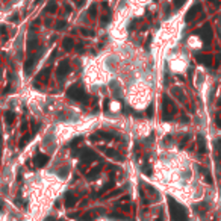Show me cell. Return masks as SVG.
Here are the masks:
<instances>
[{
  "label": "cell",
  "mask_w": 221,
  "mask_h": 221,
  "mask_svg": "<svg viewBox=\"0 0 221 221\" xmlns=\"http://www.w3.org/2000/svg\"><path fill=\"white\" fill-rule=\"evenodd\" d=\"M104 153L108 155L109 157H114V159H118V161H121L123 159V156L118 153V152H115V150H111V148H104Z\"/></svg>",
  "instance_id": "ac0fdd59"
},
{
  "label": "cell",
  "mask_w": 221,
  "mask_h": 221,
  "mask_svg": "<svg viewBox=\"0 0 221 221\" xmlns=\"http://www.w3.org/2000/svg\"><path fill=\"white\" fill-rule=\"evenodd\" d=\"M74 3H76L77 6H82V5H83V0H74Z\"/></svg>",
  "instance_id": "f35d334b"
},
{
  "label": "cell",
  "mask_w": 221,
  "mask_h": 221,
  "mask_svg": "<svg viewBox=\"0 0 221 221\" xmlns=\"http://www.w3.org/2000/svg\"><path fill=\"white\" fill-rule=\"evenodd\" d=\"M38 44H40L38 35L29 33V37H28V52H29V55H30V53H32L35 49H38Z\"/></svg>",
  "instance_id": "8992f818"
},
{
  "label": "cell",
  "mask_w": 221,
  "mask_h": 221,
  "mask_svg": "<svg viewBox=\"0 0 221 221\" xmlns=\"http://www.w3.org/2000/svg\"><path fill=\"white\" fill-rule=\"evenodd\" d=\"M176 109H174V104L170 102V99L167 95H164V120H170V118H173V114L171 112H174Z\"/></svg>",
  "instance_id": "5b68a950"
},
{
  "label": "cell",
  "mask_w": 221,
  "mask_h": 221,
  "mask_svg": "<svg viewBox=\"0 0 221 221\" xmlns=\"http://www.w3.org/2000/svg\"><path fill=\"white\" fill-rule=\"evenodd\" d=\"M2 208H3V203H2V201H0V209H2Z\"/></svg>",
  "instance_id": "7bdbcfd3"
},
{
  "label": "cell",
  "mask_w": 221,
  "mask_h": 221,
  "mask_svg": "<svg viewBox=\"0 0 221 221\" xmlns=\"http://www.w3.org/2000/svg\"><path fill=\"white\" fill-rule=\"evenodd\" d=\"M58 173H59V176H61V177H67V173H68V167H65L64 170H59Z\"/></svg>",
  "instance_id": "1f68e13d"
},
{
  "label": "cell",
  "mask_w": 221,
  "mask_h": 221,
  "mask_svg": "<svg viewBox=\"0 0 221 221\" xmlns=\"http://www.w3.org/2000/svg\"><path fill=\"white\" fill-rule=\"evenodd\" d=\"M50 74V67H46L44 70H41V73L38 74V79H41V80H46V76Z\"/></svg>",
  "instance_id": "cb8c5ba5"
},
{
  "label": "cell",
  "mask_w": 221,
  "mask_h": 221,
  "mask_svg": "<svg viewBox=\"0 0 221 221\" xmlns=\"http://www.w3.org/2000/svg\"><path fill=\"white\" fill-rule=\"evenodd\" d=\"M97 214H99V212H95V210H90V212H86L85 215H82V217H80V221H94V220H95V217H97Z\"/></svg>",
  "instance_id": "2e32d148"
},
{
  "label": "cell",
  "mask_w": 221,
  "mask_h": 221,
  "mask_svg": "<svg viewBox=\"0 0 221 221\" xmlns=\"http://www.w3.org/2000/svg\"><path fill=\"white\" fill-rule=\"evenodd\" d=\"M0 155H2V148H0Z\"/></svg>",
  "instance_id": "bcb514c9"
},
{
  "label": "cell",
  "mask_w": 221,
  "mask_h": 221,
  "mask_svg": "<svg viewBox=\"0 0 221 221\" xmlns=\"http://www.w3.org/2000/svg\"><path fill=\"white\" fill-rule=\"evenodd\" d=\"M77 156H80V161L83 164H90L91 161H95V159H97V155L92 152V150H90V148L80 150V152L77 153Z\"/></svg>",
  "instance_id": "277c9868"
},
{
  "label": "cell",
  "mask_w": 221,
  "mask_h": 221,
  "mask_svg": "<svg viewBox=\"0 0 221 221\" xmlns=\"http://www.w3.org/2000/svg\"><path fill=\"white\" fill-rule=\"evenodd\" d=\"M41 52H42V49H41L40 52H37V53H30V55H29L28 61H26V64H24V73H26V74H30V73H32L35 64L38 62V59H40V56H41Z\"/></svg>",
  "instance_id": "3957f363"
},
{
  "label": "cell",
  "mask_w": 221,
  "mask_h": 221,
  "mask_svg": "<svg viewBox=\"0 0 221 221\" xmlns=\"http://www.w3.org/2000/svg\"><path fill=\"white\" fill-rule=\"evenodd\" d=\"M0 35L3 37V40L8 38V29H6V26H0Z\"/></svg>",
  "instance_id": "83f0119b"
},
{
  "label": "cell",
  "mask_w": 221,
  "mask_h": 221,
  "mask_svg": "<svg viewBox=\"0 0 221 221\" xmlns=\"http://www.w3.org/2000/svg\"><path fill=\"white\" fill-rule=\"evenodd\" d=\"M157 221H162V220H157Z\"/></svg>",
  "instance_id": "7dc6e473"
},
{
  "label": "cell",
  "mask_w": 221,
  "mask_h": 221,
  "mask_svg": "<svg viewBox=\"0 0 221 221\" xmlns=\"http://www.w3.org/2000/svg\"><path fill=\"white\" fill-rule=\"evenodd\" d=\"M111 217H112V218H118V220H124V221L127 220V218H126L124 215H123V214H112Z\"/></svg>",
  "instance_id": "d6a6232c"
},
{
  "label": "cell",
  "mask_w": 221,
  "mask_h": 221,
  "mask_svg": "<svg viewBox=\"0 0 221 221\" xmlns=\"http://www.w3.org/2000/svg\"><path fill=\"white\" fill-rule=\"evenodd\" d=\"M90 15L92 17V18L97 15V5H91V8H90Z\"/></svg>",
  "instance_id": "f546056e"
},
{
  "label": "cell",
  "mask_w": 221,
  "mask_h": 221,
  "mask_svg": "<svg viewBox=\"0 0 221 221\" xmlns=\"http://www.w3.org/2000/svg\"><path fill=\"white\" fill-rule=\"evenodd\" d=\"M200 9H201V5L200 3H197L196 6H192L191 8V9L188 11V14H186V17H185V21H186V23H189L192 18H196V15L200 12Z\"/></svg>",
  "instance_id": "30bf717a"
},
{
  "label": "cell",
  "mask_w": 221,
  "mask_h": 221,
  "mask_svg": "<svg viewBox=\"0 0 221 221\" xmlns=\"http://www.w3.org/2000/svg\"><path fill=\"white\" fill-rule=\"evenodd\" d=\"M220 108H221V100H220Z\"/></svg>",
  "instance_id": "f6af8a7d"
},
{
  "label": "cell",
  "mask_w": 221,
  "mask_h": 221,
  "mask_svg": "<svg viewBox=\"0 0 221 221\" xmlns=\"http://www.w3.org/2000/svg\"><path fill=\"white\" fill-rule=\"evenodd\" d=\"M185 2H186V0H174V6H176V8H180Z\"/></svg>",
  "instance_id": "836d02e7"
},
{
  "label": "cell",
  "mask_w": 221,
  "mask_h": 221,
  "mask_svg": "<svg viewBox=\"0 0 221 221\" xmlns=\"http://www.w3.org/2000/svg\"><path fill=\"white\" fill-rule=\"evenodd\" d=\"M194 209L197 210V214H205V210H208V205L206 203H198V205H194Z\"/></svg>",
  "instance_id": "ffe728a7"
},
{
  "label": "cell",
  "mask_w": 221,
  "mask_h": 221,
  "mask_svg": "<svg viewBox=\"0 0 221 221\" xmlns=\"http://www.w3.org/2000/svg\"><path fill=\"white\" fill-rule=\"evenodd\" d=\"M74 47V41L71 40V38H64V41H62V49L64 50H71Z\"/></svg>",
  "instance_id": "e0dca14e"
},
{
  "label": "cell",
  "mask_w": 221,
  "mask_h": 221,
  "mask_svg": "<svg viewBox=\"0 0 221 221\" xmlns=\"http://www.w3.org/2000/svg\"><path fill=\"white\" fill-rule=\"evenodd\" d=\"M111 188H114V180H111V182H108V183H106L104 186H103V188H102L99 192L95 194V197H97V196H102V194H104L106 191H108V189H111Z\"/></svg>",
  "instance_id": "44dd1931"
},
{
  "label": "cell",
  "mask_w": 221,
  "mask_h": 221,
  "mask_svg": "<svg viewBox=\"0 0 221 221\" xmlns=\"http://www.w3.org/2000/svg\"><path fill=\"white\" fill-rule=\"evenodd\" d=\"M76 52H79V53L83 52V46H82V44H77V46H76Z\"/></svg>",
  "instance_id": "8d00e7d4"
},
{
  "label": "cell",
  "mask_w": 221,
  "mask_h": 221,
  "mask_svg": "<svg viewBox=\"0 0 221 221\" xmlns=\"http://www.w3.org/2000/svg\"><path fill=\"white\" fill-rule=\"evenodd\" d=\"M65 28H67V21H64V20L58 21V24H56V29H58V30H62V29H65Z\"/></svg>",
  "instance_id": "4316f807"
},
{
  "label": "cell",
  "mask_w": 221,
  "mask_h": 221,
  "mask_svg": "<svg viewBox=\"0 0 221 221\" xmlns=\"http://www.w3.org/2000/svg\"><path fill=\"white\" fill-rule=\"evenodd\" d=\"M64 201H65V206H67V208H73L76 203H77V197L74 196L73 192H67Z\"/></svg>",
  "instance_id": "8fae6325"
},
{
  "label": "cell",
  "mask_w": 221,
  "mask_h": 221,
  "mask_svg": "<svg viewBox=\"0 0 221 221\" xmlns=\"http://www.w3.org/2000/svg\"><path fill=\"white\" fill-rule=\"evenodd\" d=\"M147 115H148L150 118L153 117V104H150V106H148V109H147Z\"/></svg>",
  "instance_id": "e575fe53"
},
{
  "label": "cell",
  "mask_w": 221,
  "mask_h": 221,
  "mask_svg": "<svg viewBox=\"0 0 221 221\" xmlns=\"http://www.w3.org/2000/svg\"><path fill=\"white\" fill-rule=\"evenodd\" d=\"M30 136H32V135H26V136H23V139H21V143H20V147H24L26 144H28V143H29V141H30Z\"/></svg>",
  "instance_id": "f1b7e54d"
},
{
  "label": "cell",
  "mask_w": 221,
  "mask_h": 221,
  "mask_svg": "<svg viewBox=\"0 0 221 221\" xmlns=\"http://www.w3.org/2000/svg\"><path fill=\"white\" fill-rule=\"evenodd\" d=\"M198 33L201 35V38H203V41H206V42H209L210 40H212V28H210V24H205L203 28L198 30Z\"/></svg>",
  "instance_id": "52a82bcc"
},
{
  "label": "cell",
  "mask_w": 221,
  "mask_h": 221,
  "mask_svg": "<svg viewBox=\"0 0 221 221\" xmlns=\"http://www.w3.org/2000/svg\"><path fill=\"white\" fill-rule=\"evenodd\" d=\"M121 192H123V189H115V191H112V192H109V194H106V198H111V197H117V196H120Z\"/></svg>",
  "instance_id": "484cf974"
},
{
  "label": "cell",
  "mask_w": 221,
  "mask_h": 221,
  "mask_svg": "<svg viewBox=\"0 0 221 221\" xmlns=\"http://www.w3.org/2000/svg\"><path fill=\"white\" fill-rule=\"evenodd\" d=\"M80 33L85 35V37H94V32H92V30H88V29H82Z\"/></svg>",
  "instance_id": "4dcf8cb0"
},
{
  "label": "cell",
  "mask_w": 221,
  "mask_h": 221,
  "mask_svg": "<svg viewBox=\"0 0 221 221\" xmlns=\"http://www.w3.org/2000/svg\"><path fill=\"white\" fill-rule=\"evenodd\" d=\"M41 2H42V0H35L33 3H35V5H38V3H41Z\"/></svg>",
  "instance_id": "60d3db41"
},
{
  "label": "cell",
  "mask_w": 221,
  "mask_h": 221,
  "mask_svg": "<svg viewBox=\"0 0 221 221\" xmlns=\"http://www.w3.org/2000/svg\"><path fill=\"white\" fill-rule=\"evenodd\" d=\"M196 59L198 61V62H201L203 65L212 67V56H210V55H206V53H197Z\"/></svg>",
  "instance_id": "9c48e42d"
},
{
  "label": "cell",
  "mask_w": 221,
  "mask_h": 221,
  "mask_svg": "<svg viewBox=\"0 0 221 221\" xmlns=\"http://www.w3.org/2000/svg\"><path fill=\"white\" fill-rule=\"evenodd\" d=\"M56 9H58V5H56L55 0H52V2L47 5V8H46V11H47V12H50V14H55V12H56Z\"/></svg>",
  "instance_id": "603a6c76"
},
{
  "label": "cell",
  "mask_w": 221,
  "mask_h": 221,
  "mask_svg": "<svg viewBox=\"0 0 221 221\" xmlns=\"http://www.w3.org/2000/svg\"><path fill=\"white\" fill-rule=\"evenodd\" d=\"M99 174H100V167H95V168H92L90 173L86 174V180L92 182V180H95L97 177H99Z\"/></svg>",
  "instance_id": "5bb4252c"
},
{
  "label": "cell",
  "mask_w": 221,
  "mask_h": 221,
  "mask_svg": "<svg viewBox=\"0 0 221 221\" xmlns=\"http://www.w3.org/2000/svg\"><path fill=\"white\" fill-rule=\"evenodd\" d=\"M103 8H104V15L102 17V26H106L109 21H111V11H109V8H108V3H103Z\"/></svg>",
  "instance_id": "4fadbf2b"
},
{
  "label": "cell",
  "mask_w": 221,
  "mask_h": 221,
  "mask_svg": "<svg viewBox=\"0 0 221 221\" xmlns=\"http://www.w3.org/2000/svg\"><path fill=\"white\" fill-rule=\"evenodd\" d=\"M111 90H112V92H114V95L115 97H120V85H118V82H111Z\"/></svg>",
  "instance_id": "7402d4cb"
},
{
  "label": "cell",
  "mask_w": 221,
  "mask_h": 221,
  "mask_svg": "<svg viewBox=\"0 0 221 221\" xmlns=\"http://www.w3.org/2000/svg\"><path fill=\"white\" fill-rule=\"evenodd\" d=\"M67 95H68L71 100H76V102H85V100L88 99L85 90H83L80 85H73V86L68 90Z\"/></svg>",
  "instance_id": "7a4b0ae2"
},
{
  "label": "cell",
  "mask_w": 221,
  "mask_h": 221,
  "mask_svg": "<svg viewBox=\"0 0 221 221\" xmlns=\"http://www.w3.org/2000/svg\"><path fill=\"white\" fill-rule=\"evenodd\" d=\"M70 71H71L70 62H68V61H64V62H61L59 67H58V77H65Z\"/></svg>",
  "instance_id": "ba28073f"
},
{
  "label": "cell",
  "mask_w": 221,
  "mask_h": 221,
  "mask_svg": "<svg viewBox=\"0 0 221 221\" xmlns=\"http://www.w3.org/2000/svg\"><path fill=\"white\" fill-rule=\"evenodd\" d=\"M15 120V114L11 112V111H6L5 112V121H6V124H12Z\"/></svg>",
  "instance_id": "d6986e66"
},
{
  "label": "cell",
  "mask_w": 221,
  "mask_h": 221,
  "mask_svg": "<svg viewBox=\"0 0 221 221\" xmlns=\"http://www.w3.org/2000/svg\"><path fill=\"white\" fill-rule=\"evenodd\" d=\"M197 144H198V152L200 153H205L206 152V141H205V136H203V135L197 136Z\"/></svg>",
  "instance_id": "9a60e30c"
},
{
  "label": "cell",
  "mask_w": 221,
  "mask_h": 221,
  "mask_svg": "<svg viewBox=\"0 0 221 221\" xmlns=\"http://www.w3.org/2000/svg\"><path fill=\"white\" fill-rule=\"evenodd\" d=\"M82 141V138H77V139H74V141H71V147H74V145H77L79 143Z\"/></svg>",
  "instance_id": "74e56055"
},
{
  "label": "cell",
  "mask_w": 221,
  "mask_h": 221,
  "mask_svg": "<svg viewBox=\"0 0 221 221\" xmlns=\"http://www.w3.org/2000/svg\"><path fill=\"white\" fill-rule=\"evenodd\" d=\"M0 77H2V70H0Z\"/></svg>",
  "instance_id": "ee69618b"
},
{
  "label": "cell",
  "mask_w": 221,
  "mask_h": 221,
  "mask_svg": "<svg viewBox=\"0 0 221 221\" xmlns=\"http://www.w3.org/2000/svg\"><path fill=\"white\" fill-rule=\"evenodd\" d=\"M143 171H144L145 176H153V170H152L150 165H143Z\"/></svg>",
  "instance_id": "d4e9b609"
},
{
  "label": "cell",
  "mask_w": 221,
  "mask_h": 221,
  "mask_svg": "<svg viewBox=\"0 0 221 221\" xmlns=\"http://www.w3.org/2000/svg\"><path fill=\"white\" fill-rule=\"evenodd\" d=\"M46 221H55V218H52V217H50V218H47Z\"/></svg>",
  "instance_id": "b9f144b4"
},
{
  "label": "cell",
  "mask_w": 221,
  "mask_h": 221,
  "mask_svg": "<svg viewBox=\"0 0 221 221\" xmlns=\"http://www.w3.org/2000/svg\"><path fill=\"white\" fill-rule=\"evenodd\" d=\"M17 20H18V14H14L9 17V21H17Z\"/></svg>",
  "instance_id": "d590c367"
},
{
  "label": "cell",
  "mask_w": 221,
  "mask_h": 221,
  "mask_svg": "<svg viewBox=\"0 0 221 221\" xmlns=\"http://www.w3.org/2000/svg\"><path fill=\"white\" fill-rule=\"evenodd\" d=\"M217 124H218V127H221V120L220 118H217Z\"/></svg>",
  "instance_id": "ab89813d"
},
{
  "label": "cell",
  "mask_w": 221,
  "mask_h": 221,
  "mask_svg": "<svg viewBox=\"0 0 221 221\" xmlns=\"http://www.w3.org/2000/svg\"><path fill=\"white\" fill-rule=\"evenodd\" d=\"M168 206H170V214H171V221H188V212L177 203L174 198H168Z\"/></svg>",
  "instance_id": "6da1fadb"
},
{
  "label": "cell",
  "mask_w": 221,
  "mask_h": 221,
  "mask_svg": "<svg viewBox=\"0 0 221 221\" xmlns=\"http://www.w3.org/2000/svg\"><path fill=\"white\" fill-rule=\"evenodd\" d=\"M49 162V156L47 155H42V153H38L35 156V165L37 167H44Z\"/></svg>",
  "instance_id": "7c38bea8"
}]
</instances>
